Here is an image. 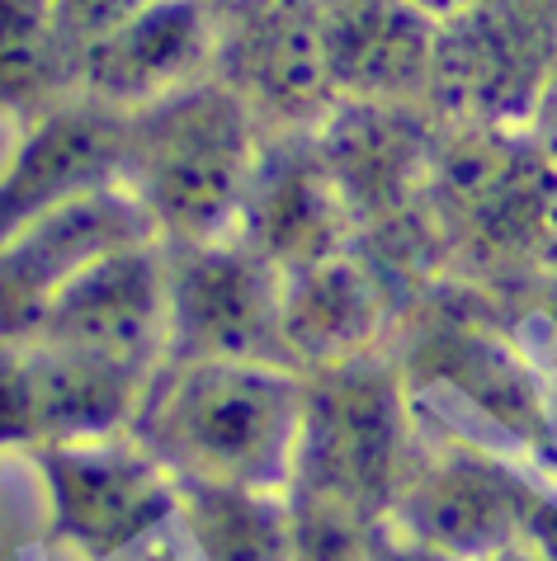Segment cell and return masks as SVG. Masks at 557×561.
I'll use <instances>...</instances> for the list:
<instances>
[{
    "instance_id": "6da1fadb",
    "label": "cell",
    "mask_w": 557,
    "mask_h": 561,
    "mask_svg": "<svg viewBox=\"0 0 557 561\" xmlns=\"http://www.w3.org/2000/svg\"><path fill=\"white\" fill-rule=\"evenodd\" d=\"M421 222L444 278L487 293L520 321L538 264L557 245V165L530 123L435 118Z\"/></svg>"
},
{
    "instance_id": "7a4b0ae2",
    "label": "cell",
    "mask_w": 557,
    "mask_h": 561,
    "mask_svg": "<svg viewBox=\"0 0 557 561\" xmlns=\"http://www.w3.org/2000/svg\"><path fill=\"white\" fill-rule=\"evenodd\" d=\"M303 373L274 358H166L128 434L184 491L288 495Z\"/></svg>"
},
{
    "instance_id": "3957f363",
    "label": "cell",
    "mask_w": 557,
    "mask_h": 561,
    "mask_svg": "<svg viewBox=\"0 0 557 561\" xmlns=\"http://www.w3.org/2000/svg\"><path fill=\"white\" fill-rule=\"evenodd\" d=\"M388 354L411 397H458L482 415L491 448L557 481V401L553 378L520 340V321L468 284L425 288L393 325Z\"/></svg>"
},
{
    "instance_id": "277c9868",
    "label": "cell",
    "mask_w": 557,
    "mask_h": 561,
    "mask_svg": "<svg viewBox=\"0 0 557 561\" xmlns=\"http://www.w3.org/2000/svg\"><path fill=\"white\" fill-rule=\"evenodd\" d=\"M265 128L218 76L118 114L114 180L161 245L231 237Z\"/></svg>"
},
{
    "instance_id": "5b68a950",
    "label": "cell",
    "mask_w": 557,
    "mask_h": 561,
    "mask_svg": "<svg viewBox=\"0 0 557 561\" xmlns=\"http://www.w3.org/2000/svg\"><path fill=\"white\" fill-rule=\"evenodd\" d=\"M421 411L393 354L303 373V425L288 505L374 528L393 514Z\"/></svg>"
},
{
    "instance_id": "8992f818",
    "label": "cell",
    "mask_w": 557,
    "mask_h": 561,
    "mask_svg": "<svg viewBox=\"0 0 557 561\" xmlns=\"http://www.w3.org/2000/svg\"><path fill=\"white\" fill-rule=\"evenodd\" d=\"M544 481L501 448L421 425L388 519L458 561H497L520 548Z\"/></svg>"
},
{
    "instance_id": "52a82bcc",
    "label": "cell",
    "mask_w": 557,
    "mask_h": 561,
    "mask_svg": "<svg viewBox=\"0 0 557 561\" xmlns=\"http://www.w3.org/2000/svg\"><path fill=\"white\" fill-rule=\"evenodd\" d=\"M48 505V534L76 561H110L180 510L184 486L128 430L29 454Z\"/></svg>"
},
{
    "instance_id": "ba28073f",
    "label": "cell",
    "mask_w": 557,
    "mask_h": 561,
    "mask_svg": "<svg viewBox=\"0 0 557 561\" xmlns=\"http://www.w3.org/2000/svg\"><path fill=\"white\" fill-rule=\"evenodd\" d=\"M557 61V0H463L435 20L430 108L440 118L530 123Z\"/></svg>"
},
{
    "instance_id": "9c48e42d",
    "label": "cell",
    "mask_w": 557,
    "mask_h": 561,
    "mask_svg": "<svg viewBox=\"0 0 557 561\" xmlns=\"http://www.w3.org/2000/svg\"><path fill=\"white\" fill-rule=\"evenodd\" d=\"M166 260V358H274L284 274L237 231L161 245Z\"/></svg>"
},
{
    "instance_id": "30bf717a",
    "label": "cell",
    "mask_w": 557,
    "mask_h": 561,
    "mask_svg": "<svg viewBox=\"0 0 557 561\" xmlns=\"http://www.w3.org/2000/svg\"><path fill=\"white\" fill-rule=\"evenodd\" d=\"M213 76L251 118L278 133H312L336 108L321 53L317 0H218V53Z\"/></svg>"
},
{
    "instance_id": "8fae6325",
    "label": "cell",
    "mask_w": 557,
    "mask_h": 561,
    "mask_svg": "<svg viewBox=\"0 0 557 561\" xmlns=\"http://www.w3.org/2000/svg\"><path fill=\"white\" fill-rule=\"evenodd\" d=\"M151 378L53 340H0V448H48L133 425Z\"/></svg>"
},
{
    "instance_id": "7c38bea8",
    "label": "cell",
    "mask_w": 557,
    "mask_h": 561,
    "mask_svg": "<svg viewBox=\"0 0 557 561\" xmlns=\"http://www.w3.org/2000/svg\"><path fill=\"white\" fill-rule=\"evenodd\" d=\"M157 241L118 180L90 184L67 204L0 237V340L34 335L43 311L81 270L118 245Z\"/></svg>"
},
{
    "instance_id": "4fadbf2b",
    "label": "cell",
    "mask_w": 557,
    "mask_h": 561,
    "mask_svg": "<svg viewBox=\"0 0 557 561\" xmlns=\"http://www.w3.org/2000/svg\"><path fill=\"white\" fill-rule=\"evenodd\" d=\"M38 340L151 378L166 364V260L161 241L118 245L57 293L34 325Z\"/></svg>"
},
{
    "instance_id": "5bb4252c",
    "label": "cell",
    "mask_w": 557,
    "mask_h": 561,
    "mask_svg": "<svg viewBox=\"0 0 557 561\" xmlns=\"http://www.w3.org/2000/svg\"><path fill=\"white\" fill-rule=\"evenodd\" d=\"M435 118L440 114L425 104L336 100L331 114L312 128V142L354 217V237L421 213Z\"/></svg>"
},
{
    "instance_id": "9a60e30c",
    "label": "cell",
    "mask_w": 557,
    "mask_h": 561,
    "mask_svg": "<svg viewBox=\"0 0 557 561\" xmlns=\"http://www.w3.org/2000/svg\"><path fill=\"white\" fill-rule=\"evenodd\" d=\"M218 0H143L76 67V95L114 114L213 76Z\"/></svg>"
},
{
    "instance_id": "2e32d148",
    "label": "cell",
    "mask_w": 557,
    "mask_h": 561,
    "mask_svg": "<svg viewBox=\"0 0 557 561\" xmlns=\"http://www.w3.org/2000/svg\"><path fill=\"white\" fill-rule=\"evenodd\" d=\"M237 237L265 255L278 274L307 270L354 241V217L312 133L265 137L237 217Z\"/></svg>"
},
{
    "instance_id": "e0dca14e",
    "label": "cell",
    "mask_w": 557,
    "mask_h": 561,
    "mask_svg": "<svg viewBox=\"0 0 557 561\" xmlns=\"http://www.w3.org/2000/svg\"><path fill=\"white\" fill-rule=\"evenodd\" d=\"M397 317L401 307L388 284L368 270V260L354 245H345L307 270L284 274V307H278L284 364L312 373L364 354H383Z\"/></svg>"
},
{
    "instance_id": "ac0fdd59",
    "label": "cell",
    "mask_w": 557,
    "mask_h": 561,
    "mask_svg": "<svg viewBox=\"0 0 557 561\" xmlns=\"http://www.w3.org/2000/svg\"><path fill=\"white\" fill-rule=\"evenodd\" d=\"M336 100L425 104L435 76V14L416 0H317Z\"/></svg>"
},
{
    "instance_id": "d6986e66",
    "label": "cell",
    "mask_w": 557,
    "mask_h": 561,
    "mask_svg": "<svg viewBox=\"0 0 557 561\" xmlns=\"http://www.w3.org/2000/svg\"><path fill=\"white\" fill-rule=\"evenodd\" d=\"M118 114L86 95L53 104L14 128V151L0 165V237L67 204L90 184L114 180Z\"/></svg>"
},
{
    "instance_id": "ffe728a7",
    "label": "cell",
    "mask_w": 557,
    "mask_h": 561,
    "mask_svg": "<svg viewBox=\"0 0 557 561\" xmlns=\"http://www.w3.org/2000/svg\"><path fill=\"white\" fill-rule=\"evenodd\" d=\"M71 95L53 0H0V118L20 128Z\"/></svg>"
},
{
    "instance_id": "44dd1931",
    "label": "cell",
    "mask_w": 557,
    "mask_h": 561,
    "mask_svg": "<svg viewBox=\"0 0 557 561\" xmlns=\"http://www.w3.org/2000/svg\"><path fill=\"white\" fill-rule=\"evenodd\" d=\"M180 510L208 561H293L288 495L184 491Z\"/></svg>"
},
{
    "instance_id": "7402d4cb",
    "label": "cell",
    "mask_w": 557,
    "mask_h": 561,
    "mask_svg": "<svg viewBox=\"0 0 557 561\" xmlns=\"http://www.w3.org/2000/svg\"><path fill=\"white\" fill-rule=\"evenodd\" d=\"M143 5V0H53V20H57V38L67 53V71H71V90H76V67L95 53V43L110 34L118 20Z\"/></svg>"
},
{
    "instance_id": "603a6c76",
    "label": "cell",
    "mask_w": 557,
    "mask_h": 561,
    "mask_svg": "<svg viewBox=\"0 0 557 561\" xmlns=\"http://www.w3.org/2000/svg\"><path fill=\"white\" fill-rule=\"evenodd\" d=\"M364 561H458V557L430 548V542H421L416 534H407V528H397L393 519H383L374 534H368Z\"/></svg>"
},
{
    "instance_id": "cb8c5ba5",
    "label": "cell",
    "mask_w": 557,
    "mask_h": 561,
    "mask_svg": "<svg viewBox=\"0 0 557 561\" xmlns=\"http://www.w3.org/2000/svg\"><path fill=\"white\" fill-rule=\"evenodd\" d=\"M530 133L538 137V147H544L548 161L557 165V61H553L548 81H544V90H538V100L530 108Z\"/></svg>"
},
{
    "instance_id": "d4e9b609",
    "label": "cell",
    "mask_w": 557,
    "mask_h": 561,
    "mask_svg": "<svg viewBox=\"0 0 557 561\" xmlns=\"http://www.w3.org/2000/svg\"><path fill=\"white\" fill-rule=\"evenodd\" d=\"M524 311H530V317H544L557 331V245H553V255L538 264V274L530 284V298H524Z\"/></svg>"
}]
</instances>
